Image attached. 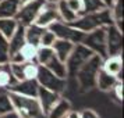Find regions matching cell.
I'll return each instance as SVG.
<instances>
[{
  "instance_id": "cell-24",
  "label": "cell",
  "mask_w": 124,
  "mask_h": 118,
  "mask_svg": "<svg viewBox=\"0 0 124 118\" xmlns=\"http://www.w3.org/2000/svg\"><path fill=\"white\" fill-rule=\"evenodd\" d=\"M18 28V21L16 18H0V35L10 39L11 35Z\"/></svg>"
},
{
  "instance_id": "cell-20",
  "label": "cell",
  "mask_w": 124,
  "mask_h": 118,
  "mask_svg": "<svg viewBox=\"0 0 124 118\" xmlns=\"http://www.w3.org/2000/svg\"><path fill=\"white\" fill-rule=\"evenodd\" d=\"M43 67H46L47 69H50L52 72L56 74L57 76H60V78L67 79V76H68L67 68H66V62H63L62 60H59L56 57V54H53V56L43 64Z\"/></svg>"
},
{
  "instance_id": "cell-21",
  "label": "cell",
  "mask_w": 124,
  "mask_h": 118,
  "mask_svg": "<svg viewBox=\"0 0 124 118\" xmlns=\"http://www.w3.org/2000/svg\"><path fill=\"white\" fill-rule=\"evenodd\" d=\"M43 31H45V28H42L36 24H31L28 27H25V42L39 47V40Z\"/></svg>"
},
{
  "instance_id": "cell-28",
  "label": "cell",
  "mask_w": 124,
  "mask_h": 118,
  "mask_svg": "<svg viewBox=\"0 0 124 118\" xmlns=\"http://www.w3.org/2000/svg\"><path fill=\"white\" fill-rule=\"evenodd\" d=\"M82 1H84V14L105 8V6H103V3L101 0H82Z\"/></svg>"
},
{
  "instance_id": "cell-34",
  "label": "cell",
  "mask_w": 124,
  "mask_h": 118,
  "mask_svg": "<svg viewBox=\"0 0 124 118\" xmlns=\"http://www.w3.org/2000/svg\"><path fill=\"white\" fill-rule=\"evenodd\" d=\"M102 3H103V6L107 7V8H110L112 7V4L114 3V0H101Z\"/></svg>"
},
{
  "instance_id": "cell-26",
  "label": "cell",
  "mask_w": 124,
  "mask_h": 118,
  "mask_svg": "<svg viewBox=\"0 0 124 118\" xmlns=\"http://www.w3.org/2000/svg\"><path fill=\"white\" fill-rule=\"evenodd\" d=\"M13 103L10 100V96L7 93V90H0V114H4V112L13 111Z\"/></svg>"
},
{
  "instance_id": "cell-13",
  "label": "cell",
  "mask_w": 124,
  "mask_h": 118,
  "mask_svg": "<svg viewBox=\"0 0 124 118\" xmlns=\"http://www.w3.org/2000/svg\"><path fill=\"white\" fill-rule=\"evenodd\" d=\"M60 97H62L60 93L53 92V90H50V89H46V88H43V86H39V89H38V95H36V99H38V101H39L42 114L46 115V112L50 110L52 106H53V104L60 99Z\"/></svg>"
},
{
  "instance_id": "cell-9",
  "label": "cell",
  "mask_w": 124,
  "mask_h": 118,
  "mask_svg": "<svg viewBox=\"0 0 124 118\" xmlns=\"http://www.w3.org/2000/svg\"><path fill=\"white\" fill-rule=\"evenodd\" d=\"M106 47L107 56L123 53V31H120L114 24L106 27Z\"/></svg>"
},
{
  "instance_id": "cell-11",
  "label": "cell",
  "mask_w": 124,
  "mask_h": 118,
  "mask_svg": "<svg viewBox=\"0 0 124 118\" xmlns=\"http://www.w3.org/2000/svg\"><path fill=\"white\" fill-rule=\"evenodd\" d=\"M59 13H57V4L56 3H50V1H46L43 7L40 8L38 17L35 20L36 25H39L42 28H47L49 25H52L53 22L59 21Z\"/></svg>"
},
{
  "instance_id": "cell-7",
  "label": "cell",
  "mask_w": 124,
  "mask_h": 118,
  "mask_svg": "<svg viewBox=\"0 0 124 118\" xmlns=\"http://www.w3.org/2000/svg\"><path fill=\"white\" fill-rule=\"evenodd\" d=\"M45 3V0H31V1L23 3L20 6L17 15H16V20L18 21V24H21L24 27H28L31 24H34L40 8L43 7Z\"/></svg>"
},
{
  "instance_id": "cell-19",
  "label": "cell",
  "mask_w": 124,
  "mask_h": 118,
  "mask_svg": "<svg viewBox=\"0 0 124 118\" xmlns=\"http://www.w3.org/2000/svg\"><path fill=\"white\" fill-rule=\"evenodd\" d=\"M20 6V0H0V18H16Z\"/></svg>"
},
{
  "instance_id": "cell-17",
  "label": "cell",
  "mask_w": 124,
  "mask_h": 118,
  "mask_svg": "<svg viewBox=\"0 0 124 118\" xmlns=\"http://www.w3.org/2000/svg\"><path fill=\"white\" fill-rule=\"evenodd\" d=\"M25 27L18 24V28L16 32L11 35V38L8 39V49H10V56L21 50V47L25 45Z\"/></svg>"
},
{
  "instance_id": "cell-15",
  "label": "cell",
  "mask_w": 124,
  "mask_h": 118,
  "mask_svg": "<svg viewBox=\"0 0 124 118\" xmlns=\"http://www.w3.org/2000/svg\"><path fill=\"white\" fill-rule=\"evenodd\" d=\"M71 111V103L64 99L60 97L59 100L52 106V108L46 112V117L47 118H66L68 112Z\"/></svg>"
},
{
  "instance_id": "cell-18",
  "label": "cell",
  "mask_w": 124,
  "mask_h": 118,
  "mask_svg": "<svg viewBox=\"0 0 124 118\" xmlns=\"http://www.w3.org/2000/svg\"><path fill=\"white\" fill-rule=\"evenodd\" d=\"M74 45H75V43L70 42V40L56 39V42L52 46V49H53V51H54V54H56V57L59 60H62L63 62H66V60H67L68 56H70V53L73 51Z\"/></svg>"
},
{
  "instance_id": "cell-10",
  "label": "cell",
  "mask_w": 124,
  "mask_h": 118,
  "mask_svg": "<svg viewBox=\"0 0 124 118\" xmlns=\"http://www.w3.org/2000/svg\"><path fill=\"white\" fill-rule=\"evenodd\" d=\"M11 72L17 81L21 79H36L39 65L35 61H25V62H8Z\"/></svg>"
},
{
  "instance_id": "cell-5",
  "label": "cell",
  "mask_w": 124,
  "mask_h": 118,
  "mask_svg": "<svg viewBox=\"0 0 124 118\" xmlns=\"http://www.w3.org/2000/svg\"><path fill=\"white\" fill-rule=\"evenodd\" d=\"M93 54L95 53L92 50H89L85 45H82V43H75L73 51L70 53L68 58L66 60V68H67L68 76H74L75 72L79 69V67L85 61H88Z\"/></svg>"
},
{
  "instance_id": "cell-27",
  "label": "cell",
  "mask_w": 124,
  "mask_h": 118,
  "mask_svg": "<svg viewBox=\"0 0 124 118\" xmlns=\"http://www.w3.org/2000/svg\"><path fill=\"white\" fill-rule=\"evenodd\" d=\"M56 35L53 34V31H50L49 28H45L43 34L40 36V40H39V46L42 47H52L53 43L56 42Z\"/></svg>"
},
{
  "instance_id": "cell-30",
  "label": "cell",
  "mask_w": 124,
  "mask_h": 118,
  "mask_svg": "<svg viewBox=\"0 0 124 118\" xmlns=\"http://www.w3.org/2000/svg\"><path fill=\"white\" fill-rule=\"evenodd\" d=\"M113 92H114V95H116V99L117 100H123V81H117L116 85L113 86Z\"/></svg>"
},
{
  "instance_id": "cell-8",
  "label": "cell",
  "mask_w": 124,
  "mask_h": 118,
  "mask_svg": "<svg viewBox=\"0 0 124 118\" xmlns=\"http://www.w3.org/2000/svg\"><path fill=\"white\" fill-rule=\"evenodd\" d=\"M47 28L50 29V31H53V34L56 35L57 39L70 40L73 43H81L82 39H84V36H85L84 32H81L79 29L74 28L73 25L63 22L60 20L56 21V22H53L52 25H49Z\"/></svg>"
},
{
  "instance_id": "cell-35",
  "label": "cell",
  "mask_w": 124,
  "mask_h": 118,
  "mask_svg": "<svg viewBox=\"0 0 124 118\" xmlns=\"http://www.w3.org/2000/svg\"><path fill=\"white\" fill-rule=\"evenodd\" d=\"M45 1H50V3H57L59 0H45Z\"/></svg>"
},
{
  "instance_id": "cell-33",
  "label": "cell",
  "mask_w": 124,
  "mask_h": 118,
  "mask_svg": "<svg viewBox=\"0 0 124 118\" xmlns=\"http://www.w3.org/2000/svg\"><path fill=\"white\" fill-rule=\"evenodd\" d=\"M66 118H79V112H77V111H71L68 112L67 115H66Z\"/></svg>"
},
{
  "instance_id": "cell-36",
  "label": "cell",
  "mask_w": 124,
  "mask_h": 118,
  "mask_svg": "<svg viewBox=\"0 0 124 118\" xmlns=\"http://www.w3.org/2000/svg\"><path fill=\"white\" fill-rule=\"evenodd\" d=\"M20 1H21V4H23V3H27V1H31V0H20Z\"/></svg>"
},
{
  "instance_id": "cell-16",
  "label": "cell",
  "mask_w": 124,
  "mask_h": 118,
  "mask_svg": "<svg viewBox=\"0 0 124 118\" xmlns=\"http://www.w3.org/2000/svg\"><path fill=\"white\" fill-rule=\"evenodd\" d=\"M117 81H121V79H118L117 76H114V75H110V74H107L105 69H99V72L96 75V86L99 90L102 92H109V90L113 89V86L116 85Z\"/></svg>"
},
{
  "instance_id": "cell-25",
  "label": "cell",
  "mask_w": 124,
  "mask_h": 118,
  "mask_svg": "<svg viewBox=\"0 0 124 118\" xmlns=\"http://www.w3.org/2000/svg\"><path fill=\"white\" fill-rule=\"evenodd\" d=\"M10 62V49H8V39L0 35V64Z\"/></svg>"
},
{
  "instance_id": "cell-14",
  "label": "cell",
  "mask_w": 124,
  "mask_h": 118,
  "mask_svg": "<svg viewBox=\"0 0 124 118\" xmlns=\"http://www.w3.org/2000/svg\"><path fill=\"white\" fill-rule=\"evenodd\" d=\"M102 69H105L107 74L114 75L120 79V75L123 72V57H121V54L106 56L105 58H102Z\"/></svg>"
},
{
  "instance_id": "cell-23",
  "label": "cell",
  "mask_w": 124,
  "mask_h": 118,
  "mask_svg": "<svg viewBox=\"0 0 124 118\" xmlns=\"http://www.w3.org/2000/svg\"><path fill=\"white\" fill-rule=\"evenodd\" d=\"M56 4H57V13H59L60 21H63V22H66V24H71L73 21H75V20L78 18V15H77L75 13L71 11V10L68 8V6L66 4L64 0H59Z\"/></svg>"
},
{
  "instance_id": "cell-22",
  "label": "cell",
  "mask_w": 124,
  "mask_h": 118,
  "mask_svg": "<svg viewBox=\"0 0 124 118\" xmlns=\"http://www.w3.org/2000/svg\"><path fill=\"white\" fill-rule=\"evenodd\" d=\"M16 81L10 64H0V90H7Z\"/></svg>"
},
{
  "instance_id": "cell-31",
  "label": "cell",
  "mask_w": 124,
  "mask_h": 118,
  "mask_svg": "<svg viewBox=\"0 0 124 118\" xmlns=\"http://www.w3.org/2000/svg\"><path fill=\"white\" fill-rule=\"evenodd\" d=\"M79 118H101L98 115V112L91 110V108H85L79 112Z\"/></svg>"
},
{
  "instance_id": "cell-29",
  "label": "cell",
  "mask_w": 124,
  "mask_h": 118,
  "mask_svg": "<svg viewBox=\"0 0 124 118\" xmlns=\"http://www.w3.org/2000/svg\"><path fill=\"white\" fill-rule=\"evenodd\" d=\"M64 1L68 6V8L75 13L78 17L84 14V1L82 0H64Z\"/></svg>"
},
{
  "instance_id": "cell-1",
  "label": "cell",
  "mask_w": 124,
  "mask_h": 118,
  "mask_svg": "<svg viewBox=\"0 0 124 118\" xmlns=\"http://www.w3.org/2000/svg\"><path fill=\"white\" fill-rule=\"evenodd\" d=\"M113 24V17L112 13H110V8H102V10H98V11L93 13H86V14H82L79 15L75 21L70 24L73 25L74 28L79 29L81 32H91L96 28H102V27H107Z\"/></svg>"
},
{
  "instance_id": "cell-4",
  "label": "cell",
  "mask_w": 124,
  "mask_h": 118,
  "mask_svg": "<svg viewBox=\"0 0 124 118\" xmlns=\"http://www.w3.org/2000/svg\"><path fill=\"white\" fill-rule=\"evenodd\" d=\"M85 45L89 50H92L95 54L105 58L107 56V47H106V27L96 28L91 32H86L84 39L81 42Z\"/></svg>"
},
{
  "instance_id": "cell-2",
  "label": "cell",
  "mask_w": 124,
  "mask_h": 118,
  "mask_svg": "<svg viewBox=\"0 0 124 118\" xmlns=\"http://www.w3.org/2000/svg\"><path fill=\"white\" fill-rule=\"evenodd\" d=\"M102 67V57L98 54H93L88 61H85L79 69L75 72L74 78H77L79 90L88 92L96 86V75Z\"/></svg>"
},
{
  "instance_id": "cell-3",
  "label": "cell",
  "mask_w": 124,
  "mask_h": 118,
  "mask_svg": "<svg viewBox=\"0 0 124 118\" xmlns=\"http://www.w3.org/2000/svg\"><path fill=\"white\" fill-rule=\"evenodd\" d=\"M7 93L10 96L14 111L17 112L20 118H39L40 115H43L36 97L23 96L14 92H7Z\"/></svg>"
},
{
  "instance_id": "cell-32",
  "label": "cell",
  "mask_w": 124,
  "mask_h": 118,
  "mask_svg": "<svg viewBox=\"0 0 124 118\" xmlns=\"http://www.w3.org/2000/svg\"><path fill=\"white\" fill-rule=\"evenodd\" d=\"M0 118H20L17 115V112L14 111H8V112H4V114H0Z\"/></svg>"
},
{
  "instance_id": "cell-6",
  "label": "cell",
  "mask_w": 124,
  "mask_h": 118,
  "mask_svg": "<svg viewBox=\"0 0 124 118\" xmlns=\"http://www.w3.org/2000/svg\"><path fill=\"white\" fill-rule=\"evenodd\" d=\"M36 81H38L39 86H43L46 89L57 92L60 95L66 90V86H67V79L57 76L56 74H53L50 69H47L43 65H39L38 75H36Z\"/></svg>"
},
{
  "instance_id": "cell-12",
  "label": "cell",
  "mask_w": 124,
  "mask_h": 118,
  "mask_svg": "<svg viewBox=\"0 0 124 118\" xmlns=\"http://www.w3.org/2000/svg\"><path fill=\"white\" fill-rule=\"evenodd\" d=\"M39 89V83L36 79H21L16 81L14 83L7 89V92H14L23 96H29V97H36Z\"/></svg>"
}]
</instances>
